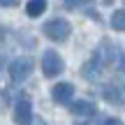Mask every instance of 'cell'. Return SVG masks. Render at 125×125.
Listing matches in <instances>:
<instances>
[{
    "label": "cell",
    "mask_w": 125,
    "mask_h": 125,
    "mask_svg": "<svg viewBox=\"0 0 125 125\" xmlns=\"http://www.w3.org/2000/svg\"><path fill=\"white\" fill-rule=\"evenodd\" d=\"M42 30H44V35L49 37V40L65 42L67 37H70V32H72V26H70V21H65V19H51V21L44 23Z\"/></svg>",
    "instance_id": "1"
},
{
    "label": "cell",
    "mask_w": 125,
    "mask_h": 125,
    "mask_svg": "<svg viewBox=\"0 0 125 125\" xmlns=\"http://www.w3.org/2000/svg\"><path fill=\"white\" fill-rule=\"evenodd\" d=\"M62 70H65V62H62V58L56 51H46L42 56V72H44V76H58Z\"/></svg>",
    "instance_id": "2"
},
{
    "label": "cell",
    "mask_w": 125,
    "mask_h": 125,
    "mask_svg": "<svg viewBox=\"0 0 125 125\" xmlns=\"http://www.w3.org/2000/svg\"><path fill=\"white\" fill-rule=\"evenodd\" d=\"M30 72H32V60L30 58H16V60H12V65H9V76H12V81H23V79H28L30 76Z\"/></svg>",
    "instance_id": "3"
},
{
    "label": "cell",
    "mask_w": 125,
    "mask_h": 125,
    "mask_svg": "<svg viewBox=\"0 0 125 125\" xmlns=\"http://www.w3.org/2000/svg\"><path fill=\"white\" fill-rule=\"evenodd\" d=\"M51 95H53V100H56L58 104H70L72 97H74V86H72L70 81H60V83L53 86Z\"/></svg>",
    "instance_id": "4"
},
{
    "label": "cell",
    "mask_w": 125,
    "mask_h": 125,
    "mask_svg": "<svg viewBox=\"0 0 125 125\" xmlns=\"http://www.w3.org/2000/svg\"><path fill=\"white\" fill-rule=\"evenodd\" d=\"M32 121V107L28 100H19L14 107V123L16 125H30Z\"/></svg>",
    "instance_id": "5"
},
{
    "label": "cell",
    "mask_w": 125,
    "mask_h": 125,
    "mask_svg": "<svg viewBox=\"0 0 125 125\" xmlns=\"http://www.w3.org/2000/svg\"><path fill=\"white\" fill-rule=\"evenodd\" d=\"M102 97L107 100V102H111V104H123V102H125V90H123V86L109 83V86H104Z\"/></svg>",
    "instance_id": "6"
},
{
    "label": "cell",
    "mask_w": 125,
    "mask_h": 125,
    "mask_svg": "<svg viewBox=\"0 0 125 125\" xmlns=\"http://www.w3.org/2000/svg\"><path fill=\"white\" fill-rule=\"evenodd\" d=\"M70 111L76 114V116H93L95 114V104L88 102V100H76V102L70 104Z\"/></svg>",
    "instance_id": "7"
},
{
    "label": "cell",
    "mask_w": 125,
    "mask_h": 125,
    "mask_svg": "<svg viewBox=\"0 0 125 125\" xmlns=\"http://www.w3.org/2000/svg\"><path fill=\"white\" fill-rule=\"evenodd\" d=\"M44 12H46V0H28V5H26V14H28L30 19L42 16Z\"/></svg>",
    "instance_id": "8"
},
{
    "label": "cell",
    "mask_w": 125,
    "mask_h": 125,
    "mask_svg": "<svg viewBox=\"0 0 125 125\" xmlns=\"http://www.w3.org/2000/svg\"><path fill=\"white\" fill-rule=\"evenodd\" d=\"M111 28L125 32V9H116V12L111 14Z\"/></svg>",
    "instance_id": "9"
},
{
    "label": "cell",
    "mask_w": 125,
    "mask_h": 125,
    "mask_svg": "<svg viewBox=\"0 0 125 125\" xmlns=\"http://www.w3.org/2000/svg\"><path fill=\"white\" fill-rule=\"evenodd\" d=\"M0 5H2V7H16L19 0H0Z\"/></svg>",
    "instance_id": "10"
},
{
    "label": "cell",
    "mask_w": 125,
    "mask_h": 125,
    "mask_svg": "<svg viewBox=\"0 0 125 125\" xmlns=\"http://www.w3.org/2000/svg\"><path fill=\"white\" fill-rule=\"evenodd\" d=\"M65 2H67V7H76L79 2H86V0H65Z\"/></svg>",
    "instance_id": "11"
},
{
    "label": "cell",
    "mask_w": 125,
    "mask_h": 125,
    "mask_svg": "<svg viewBox=\"0 0 125 125\" xmlns=\"http://www.w3.org/2000/svg\"><path fill=\"white\" fill-rule=\"evenodd\" d=\"M104 125H123V121H118V118H109Z\"/></svg>",
    "instance_id": "12"
},
{
    "label": "cell",
    "mask_w": 125,
    "mask_h": 125,
    "mask_svg": "<svg viewBox=\"0 0 125 125\" xmlns=\"http://www.w3.org/2000/svg\"><path fill=\"white\" fill-rule=\"evenodd\" d=\"M30 125H46V123L42 121V118H32V121H30Z\"/></svg>",
    "instance_id": "13"
}]
</instances>
